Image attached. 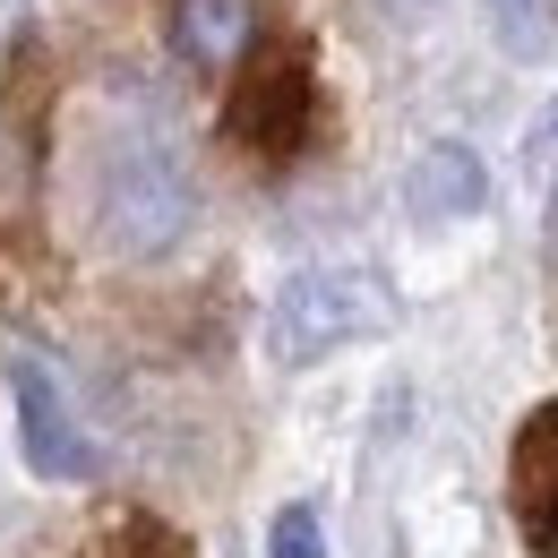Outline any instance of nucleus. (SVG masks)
I'll return each instance as SVG.
<instances>
[{
  "instance_id": "9",
  "label": "nucleus",
  "mask_w": 558,
  "mask_h": 558,
  "mask_svg": "<svg viewBox=\"0 0 558 558\" xmlns=\"http://www.w3.org/2000/svg\"><path fill=\"white\" fill-rule=\"evenodd\" d=\"M95 558H190V542H181L163 515H121V524L95 542Z\"/></svg>"
},
{
  "instance_id": "11",
  "label": "nucleus",
  "mask_w": 558,
  "mask_h": 558,
  "mask_svg": "<svg viewBox=\"0 0 558 558\" xmlns=\"http://www.w3.org/2000/svg\"><path fill=\"white\" fill-rule=\"evenodd\" d=\"M550 250H558V241H550Z\"/></svg>"
},
{
  "instance_id": "8",
  "label": "nucleus",
  "mask_w": 558,
  "mask_h": 558,
  "mask_svg": "<svg viewBox=\"0 0 558 558\" xmlns=\"http://www.w3.org/2000/svg\"><path fill=\"white\" fill-rule=\"evenodd\" d=\"M482 9L507 61H524V70L558 61V0H482Z\"/></svg>"
},
{
  "instance_id": "4",
  "label": "nucleus",
  "mask_w": 558,
  "mask_h": 558,
  "mask_svg": "<svg viewBox=\"0 0 558 558\" xmlns=\"http://www.w3.org/2000/svg\"><path fill=\"white\" fill-rule=\"evenodd\" d=\"M9 404H17V447H26V473L44 482H95V438L77 421L70 387L44 352H9Z\"/></svg>"
},
{
  "instance_id": "3",
  "label": "nucleus",
  "mask_w": 558,
  "mask_h": 558,
  "mask_svg": "<svg viewBox=\"0 0 558 558\" xmlns=\"http://www.w3.org/2000/svg\"><path fill=\"white\" fill-rule=\"evenodd\" d=\"M318 130V61L301 35L250 44L232 61V95H223V138L250 163H292Z\"/></svg>"
},
{
  "instance_id": "7",
  "label": "nucleus",
  "mask_w": 558,
  "mask_h": 558,
  "mask_svg": "<svg viewBox=\"0 0 558 558\" xmlns=\"http://www.w3.org/2000/svg\"><path fill=\"white\" fill-rule=\"evenodd\" d=\"M258 44V0H172V52L198 77H223Z\"/></svg>"
},
{
  "instance_id": "2",
  "label": "nucleus",
  "mask_w": 558,
  "mask_h": 558,
  "mask_svg": "<svg viewBox=\"0 0 558 558\" xmlns=\"http://www.w3.org/2000/svg\"><path fill=\"white\" fill-rule=\"evenodd\" d=\"M396 327V292L378 267H301L267 301V361L276 369H318L327 352L369 344Z\"/></svg>"
},
{
  "instance_id": "10",
  "label": "nucleus",
  "mask_w": 558,
  "mask_h": 558,
  "mask_svg": "<svg viewBox=\"0 0 558 558\" xmlns=\"http://www.w3.org/2000/svg\"><path fill=\"white\" fill-rule=\"evenodd\" d=\"M267 558H336L327 550V524H318V507H276V524H267Z\"/></svg>"
},
{
  "instance_id": "1",
  "label": "nucleus",
  "mask_w": 558,
  "mask_h": 558,
  "mask_svg": "<svg viewBox=\"0 0 558 558\" xmlns=\"http://www.w3.org/2000/svg\"><path fill=\"white\" fill-rule=\"evenodd\" d=\"M86 215H95V241L112 258H172L181 232L198 223V181L181 163L172 130L130 104L95 130V163H86Z\"/></svg>"
},
{
  "instance_id": "6",
  "label": "nucleus",
  "mask_w": 558,
  "mask_h": 558,
  "mask_svg": "<svg viewBox=\"0 0 558 558\" xmlns=\"http://www.w3.org/2000/svg\"><path fill=\"white\" fill-rule=\"evenodd\" d=\"M489 207V163L464 138H438L404 163V215L413 223H464Z\"/></svg>"
},
{
  "instance_id": "5",
  "label": "nucleus",
  "mask_w": 558,
  "mask_h": 558,
  "mask_svg": "<svg viewBox=\"0 0 558 558\" xmlns=\"http://www.w3.org/2000/svg\"><path fill=\"white\" fill-rule=\"evenodd\" d=\"M507 498L524 524V550L558 558V404H533L515 429V464H507Z\"/></svg>"
}]
</instances>
